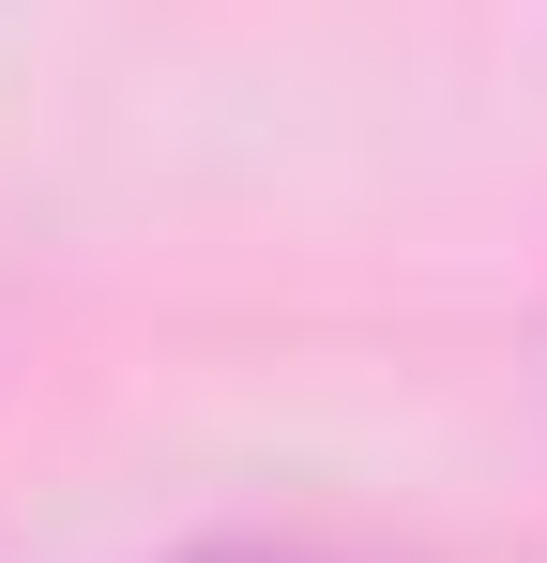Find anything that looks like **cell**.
<instances>
[{"label":"cell","mask_w":547,"mask_h":563,"mask_svg":"<svg viewBox=\"0 0 547 563\" xmlns=\"http://www.w3.org/2000/svg\"><path fill=\"white\" fill-rule=\"evenodd\" d=\"M228 563H320V549H228Z\"/></svg>","instance_id":"6da1fadb"}]
</instances>
